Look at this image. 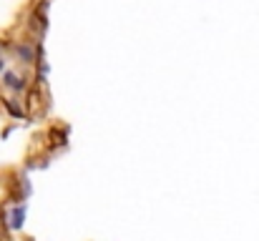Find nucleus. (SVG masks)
<instances>
[{"label":"nucleus","mask_w":259,"mask_h":241,"mask_svg":"<svg viewBox=\"0 0 259 241\" xmlns=\"http://www.w3.org/2000/svg\"><path fill=\"white\" fill-rule=\"evenodd\" d=\"M3 83H5L8 88H13V90H23V88H25V83H23V78H18L15 73H8V71L3 73Z\"/></svg>","instance_id":"obj_1"},{"label":"nucleus","mask_w":259,"mask_h":241,"mask_svg":"<svg viewBox=\"0 0 259 241\" xmlns=\"http://www.w3.org/2000/svg\"><path fill=\"white\" fill-rule=\"evenodd\" d=\"M18 56L23 58V63H33V48L30 45H18Z\"/></svg>","instance_id":"obj_2"},{"label":"nucleus","mask_w":259,"mask_h":241,"mask_svg":"<svg viewBox=\"0 0 259 241\" xmlns=\"http://www.w3.org/2000/svg\"><path fill=\"white\" fill-rule=\"evenodd\" d=\"M23 216H25V209H23V206H18V209L13 211V221H10V226H13V229H18V226L23 224Z\"/></svg>","instance_id":"obj_3"},{"label":"nucleus","mask_w":259,"mask_h":241,"mask_svg":"<svg viewBox=\"0 0 259 241\" xmlns=\"http://www.w3.org/2000/svg\"><path fill=\"white\" fill-rule=\"evenodd\" d=\"M3 66H5V61H0V71H3Z\"/></svg>","instance_id":"obj_4"}]
</instances>
